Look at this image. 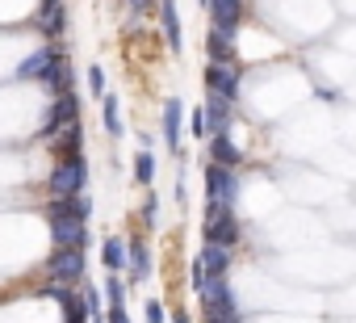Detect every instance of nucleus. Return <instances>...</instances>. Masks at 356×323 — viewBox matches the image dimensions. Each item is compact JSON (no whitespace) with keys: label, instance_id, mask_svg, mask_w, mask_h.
I'll return each instance as SVG.
<instances>
[{"label":"nucleus","instance_id":"1","mask_svg":"<svg viewBox=\"0 0 356 323\" xmlns=\"http://www.w3.org/2000/svg\"><path fill=\"white\" fill-rule=\"evenodd\" d=\"M84 185H88V159L84 155L59 159V164L51 168V177H47V194L51 198H76V194H84Z\"/></svg>","mask_w":356,"mask_h":323},{"label":"nucleus","instance_id":"2","mask_svg":"<svg viewBox=\"0 0 356 323\" xmlns=\"http://www.w3.org/2000/svg\"><path fill=\"white\" fill-rule=\"evenodd\" d=\"M47 277L51 281H63V285H80L88 277V260H84V248H55L47 256Z\"/></svg>","mask_w":356,"mask_h":323},{"label":"nucleus","instance_id":"3","mask_svg":"<svg viewBox=\"0 0 356 323\" xmlns=\"http://www.w3.org/2000/svg\"><path fill=\"white\" fill-rule=\"evenodd\" d=\"M72 122H80V97H76V88L72 93H55L51 97V105H47V113H42V139H51V134H59L63 126H72Z\"/></svg>","mask_w":356,"mask_h":323},{"label":"nucleus","instance_id":"4","mask_svg":"<svg viewBox=\"0 0 356 323\" xmlns=\"http://www.w3.org/2000/svg\"><path fill=\"white\" fill-rule=\"evenodd\" d=\"M239 223H235V210L231 206H206V244H222V248H235L239 244Z\"/></svg>","mask_w":356,"mask_h":323},{"label":"nucleus","instance_id":"5","mask_svg":"<svg viewBox=\"0 0 356 323\" xmlns=\"http://www.w3.org/2000/svg\"><path fill=\"white\" fill-rule=\"evenodd\" d=\"M206 194H210L214 206H235V198H239V177H235V168L210 164V168H206Z\"/></svg>","mask_w":356,"mask_h":323},{"label":"nucleus","instance_id":"6","mask_svg":"<svg viewBox=\"0 0 356 323\" xmlns=\"http://www.w3.org/2000/svg\"><path fill=\"white\" fill-rule=\"evenodd\" d=\"M59 42H42L34 55H26L22 63H17V80H47V72L59 63Z\"/></svg>","mask_w":356,"mask_h":323},{"label":"nucleus","instance_id":"7","mask_svg":"<svg viewBox=\"0 0 356 323\" xmlns=\"http://www.w3.org/2000/svg\"><path fill=\"white\" fill-rule=\"evenodd\" d=\"M206 88L214 93V97H222V101H239V68L235 63H210L206 68Z\"/></svg>","mask_w":356,"mask_h":323},{"label":"nucleus","instance_id":"8","mask_svg":"<svg viewBox=\"0 0 356 323\" xmlns=\"http://www.w3.org/2000/svg\"><path fill=\"white\" fill-rule=\"evenodd\" d=\"M47 223H51V244L55 248H88L92 244L84 219H47Z\"/></svg>","mask_w":356,"mask_h":323},{"label":"nucleus","instance_id":"9","mask_svg":"<svg viewBox=\"0 0 356 323\" xmlns=\"http://www.w3.org/2000/svg\"><path fill=\"white\" fill-rule=\"evenodd\" d=\"M34 26H38V34H47L51 42H59L67 34V9H63V0H38Z\"/></svg>","mask_w":356,"mask_h":323},{"label":"nucleus","instance_id":"10","mask_svg":"<svg viewBox=\"0 0 356 323\" xmlns=\"http://www.w3.org/2000/svg\"><path fill=\"white\" fill-rule=\"evenodd\" d=\"M206 9H210L214 26L227 30V34H235V30L243 26V17H248V5H243V0H210Z\"/></svg>","mask_w":356,"mask_h":323},{"label":"nucleus","instance_id":"11","mask_svg":"<svg viewBox=\"0 0 356 323\" xmlns=\"http://www.w3.org/2000/svg\"><path fill=\"white\" fill-rule=\"evenodd\" d=\"M47 219H92V198L76 194V198H51L47 202Z\"/></svg>","mask_w":356,"mask_h":323},{"label":"nucleus","instance_id":"12","mask_svg":"<svg viewBox=\"0 0 356 323\" xmlns=\"http://www.w3.org/2000/svg\"><path fill=\"white\" fill-rule=\"evenodd\" d=\"M155 13H159L163 38H168V51H181V47H185V34H181V13H176V0H159Z\"/></svg>","mask_w":356,"mask_h":323},{"label":"nucleus","instance_id":"13","mask_svg":"<svg viewBox=\"0 0 356 323\" xmlns=\"http://www.w3.org/2000/svg\"><path fill=\"white\" fill-rule=\"evenodd\" d=\"M51 151H55L59 159L84 155V130H80V122H72V126H63L59 134H51Z\"/></svg>","mask_w":356,"mask_h":323},{"label":"nucleus","instance_id":"14","mask_svg":"<svg viewBox=\"0 0 356 323\" xmlns=\"http://www.w3.org/2000/svg\"><path fill=\"white\" fill-rule=\"evenodd\" d=\"M210 164H222V168H239L243 164V151L231 143V134H210Z\"/></svg>","mask_w":356,"mask_h":323},{"label":"nucleus","instance_id":"15","mask_svg":"<svg viewBox=\"0 0 356 323\" xmlns=\"http://www.w3.org/2000/svg\"><path fill=\"white\" fill-rule=\"evenodd\" d=\"M126 269H130V281L151 277V248L143 239H126Z\"/></svg>","mask_w":356,"mask_h":323},{"label":"nucleus","instance_id":"16","mask_svg":"<svg viewBox=\"0 0 356 323\" xmlns=\"http://www.w3.org/2000/svg\"><path fill=\"white\" fill-rule=\"evenodd\" d=\"M181 122H185L181 97H168V105H163V139H168L172 151H181Z\"/></svg>","mask_w":356,"mask_h":323},{"label":"nucleus","instance_id":"17","mask_svg":"<svg viewBox=\"0 0 356 323\" xmlns=\"http://www.w3.org/2000/svg\"><path fill=\"white\" fill-rule=\"evenodd\" d=\"M227 265H231V248H222V244H202V256H197V269H202V273L222 277Z\"/></svg>","mask_w":356,"mask_h":323},{"label":"nucleus","instance_id":"18","mask_svg":"<svg viewBox=\"0 0 356 323\" xmlns=\"http://www.w3.org/2000/svg\"><path fill=\"white\" fill-rule=\"evenodd\" d=\"M206 51H210V63H235V34L210 26V42H206Z\"/></svg>","mask_w":356,"mask_h":323},{"label":"nucleus","instance_id":"19","mask_svg":"<svg viewBox=\"0 0 356 323\" xmlns=\"http://www.w3.org/2000/svg\"><path fill=\"white\" fill-rule=\"evenodd\" d=\"M202 109H206V130H210V134H222V130L231 126V101H222V97L210 93V101H206Z\"/></svg>","mask_w":356,"mask_h":323},{"label":"nucleus","instance_id":"20","mask_svg":"<svg viewBox=\"0 0 356 323\" xmlns=\"http://www.w3.org/2000/svg\"><path fill=\"white\" fill-rule=\"evenodd\" d=\"M72 80H76V76H72V59H67V55H59V63L47 72V80H42V84H47L51 93H72Z\"/></svg>","mask_w":356,"mask_h":323},{"label":"nucleus","instance_id":"21","mask_svg":"<svg viewBox=\"0 0 356 323\" xmlns=\"http://www.w3.org/2000/svg\"><path fill=\"white\" fill-rule=\"evenodd\" d=\"M101 260H105L109 273H122V269H126V239H118V235L105 239V244H101Z\"/></svg>","mask_w":356,"mask_h":323},{"label":"nucleus","instance_id":"22","mask_svg":"<svg viewBox=\"0 0 356 323\" xmlns=\"http://www.w3.org/2000/svg\"><path fill=\"white\" fill-rule=\"evenodd\" d=\"M118 109H122V105H118V97H109V93H105V97H101V122H105V130H109L113 139H122V130H126Z\"/></svg>","mask_w":356,"mask_h":323},{"label":"nucleus","instance_id":"23","mask_svg":"<svg viewBox=\"0 0 356 323\" xmlns=\"http://www.w3.org/2000/svg\"><path fill=\"white\" fill-rule=\"evenodd\" d=\"M134 181H138V185H151V181H155V155H151V151H138V155H134Z\"/></svg>","mask_w":356,"mask_h":323},{"label":"nucleus","instance_id":"24","mask_svg":"<svg viewBox=\"0 0 356 323\" xmlns=\"http://www.w3.org/2000/svg\"><path fill=\"white\" fill-rule=\"evenodd\" d=\"M105 298H109V306H126V281L118 273L105 277Z\"/></svg>","mask_w":356,"mask_h":323},{"label":"nucleus","instance_id":"25","mask_svg":"<svg viewBox=\"0 0 356 323\" xmlns=\"http://www.w3.org/2000/svg\"><path fill=\"white\" fill-rule=\"evenodd\" d=\"M88 93H92V97H105V72H101L97 63L88 68Z\"/></svg>","mask_w":356,"mask_h":323},{"label":"nucleus","instance_id":"26","mask_svg":"<svg viewBox=\"0 0 356 323\" xmlns=\"http://www.w3.org/2000/svg\"><path fill=\"white\" fill-rule=\"evenodd\" d=\"M155 223H159V198L151 194V198L143 202V227H155Z\"/></svg>","mask_w":356,"mask_h":323},{"label":"nucleus","instance_id":"27","mask_svg":"<svg viewBox=\"0 0 356 323\" xmlns=\"http://www.w3.org/2000/svg\"><path fill=\"white\" fill-rule=\"evenodd\" d=\"M122 5H126V9H130L134 17H147V13H151V9L159 5V0H122Z\"/></svg>","mask_w":356,"mask_h":323},{"label":"nucleus","instance_id":"28","mask_svg":"<svg viewBox=\"0 0 356 323\" xmlns=\"http://www.w3.org/2000/svg\"><path fill=\"white\" fill-rule=\"evenodd\" d=\"M193 134H197V139H210V130H206V109H193Z\"/></svg>","mask_w":356,"mask_h":323},{"label":"nucleus","instance_id":"29","mask_svg":"<svg viewBox=\"0 0 356 323\" xmlns=\"http://www.w3.org/2000/svg\"><path fill=\"white\" fill-rule=\"evenodd\" d=\"M143 310H147V323H163V302H155V298H151Z\"/></svg>","mask_w":356,"mask_h":323},{"label":"nucleus","instance_id":"30","mask_svg":"<svg viewBox=\"0 0 356 323\" xmlns=\"http://www.w3.org/2000/svg\"><path fill=\"white\" fill-rule=\"evenodd\" d=\"M109 323H130V315H126V306H109Z\"/></svg>","mask_w":356,"mask_h":323},{"label":"nucleus","instance_id":"31","mask_svg":"<svg viewBox=\"0 0 356 323\" xmlns=\"http://www.w3.org/2000/svg\"><path fill=\"white\" fill-rule=\"evenodd\" d=\"M206 323H239V315H206Z\"/></svg>","mask_w":356,"mask_h":323},{"label":"nucleus","instance_id":"32","mask_svg":"<svg viewBox=\"0 0 356 323\" xmlns=\"http://www.w3.org/2000/svg\"><path fill=\"white\" fill-rule=\"evenodd\" d=\"M172 323H189V315H185V310H176V315H172Z\"/></svg>","mask_w":356,"mask_h":323},{"label":"nucleus","instance_id":"33","mask_svg":"<svg viewBox=\"0 0 356 323\" xmlns=\"http://www.w3.org/2000/svg\"><path fill=\"white\" fill-rule=\"evenodd\" d=\"M197 5H202V9H206V5H210V0H197Z\"/></svg>","mask_w":356,"mask_h":323}]
</instances>
